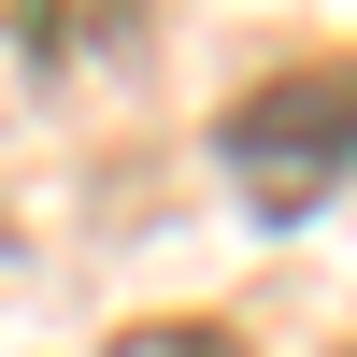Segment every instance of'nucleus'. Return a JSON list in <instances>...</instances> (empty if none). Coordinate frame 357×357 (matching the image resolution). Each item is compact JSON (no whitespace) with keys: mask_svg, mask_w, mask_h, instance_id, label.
Instances as JSON below:
<instances>
[{"mask_svg":"<svg viewBox=\"0 0 357 357\" xmlns=\"http://www.w3.org/2000/svg\"><path fill=\"white\" fill-rule=\"evenodd\" d=\"M215 143H229V186H243L272 229H301L314 200L357 172V57H286L272 86L229 100Z\"/></svg>","mask_w":357,"mask_h":357,"instance_id":"1","label":"nucleus"},{"mask_svg":"<svg viewBox=\"0 0 357 357\" xmlns=\"http://www.w3.org/2000/svg\"><path fill=\"white\" fill-rule=\"evenodd\" d=\"M100 357H243V343H229L215 314H143V329H114Z\"/></svg>","mask_w":357,"mask_h":357,"instance_id":"2","label":"nucleus"}]
</instances>
